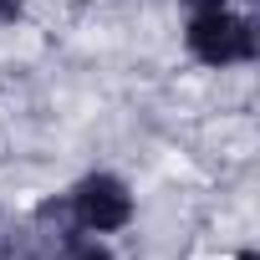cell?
Here are the masks:
<instances>
[{
    "instance_id": "obj_1",
    "label": "cell",
    "mask_w": 260,
    "mask_h": 260,
    "mask_svg": "<svg viewBox=\"0 0 260 260\" xmlns=\"http://www.w3.org/2000/svg\"><path fill=\"white\" fill-rule=\"evenodd\" d=\"M184 51L209 67V72H230V67H250L260 56V31L245 11L235 6H214V11H189L184 21Z\"/></svg>"
},
{
    "instance_id": "obj_2",
    "label": "cell",
    "mask_w": 260,
    "mask_h": 260,
    "mask_svg": "<svg viewBox=\"0 0 260 260\" xmlns=\"http://www.w3.org/2000/svg\"><path fill=\"white\" fill-rule=\"evenodd\" d=\"M67 214H72V230L82 235H122L138 219V194L122 174L92 169L67 189Z\"/></svg>"
},
{
    "instance_id": "obj_3",
    "label": "cell",
    "mask_w": 260,
    "mask_h": 260,
    "mask_svg": "<svg viewBox=\"0 0 260 260\" xmlns=\"http://www.w3.org/2000/svg\"><path fill=\"white\" fill-rule=\"evenodd\" d=\"M61 260H117V250L107 245V235H72L67 240V250H61Z\"/></svg>"
},
{
    "instance_id": "obj_4",
    "label": "cell",
    "mask_w": 260,
    "mask_h": 260,
    "mask_svg": "<svg viewBox=\"0 0 260 260\" xmlns=\"http://www.w3.org/2000/svg\"><path fill=\"white\" fill-rule=\"evenodd\" d=\"M26 21V0H0V31H11Z\"/></svg>"
},
{
    "instance_id": "obj_5",
    "label": "cell",
    "mask_w": 260,
    "mask_h": 260,
    "mask_svg": "<svg viewBox=\"0 0 260 260\" xmlns=\"http://www.w3.org/2000/svg\"><path fill=\"white\" fill-rule=\"evenodd\" d=\"M214 6H235V0H184V11H214Z\"/></svg>"
},
{
    "instance_id": "obj_6",
    "label": "cell",
    "mask_w": 260,
    "mask_h": 260,
    "mask_svg": "<svg viewBox=\"0 0 260 260\" xmlns=\"http://www.w3.org/2000/svg\"><path fill=\"white\" fill-rule=\"evenodd\" d=\"M235 260H260V250H255V245H245V250H235Z\"/></svg>"
}]
</instances>
